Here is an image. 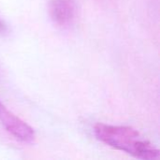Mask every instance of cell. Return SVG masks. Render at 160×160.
<instances>
[{
  "mask_svg": "<svg viewBox=\"0 0 160 160\" xmlns=\"http://www.w3.org/2000/svg\"><path fill=\"white\" fill-rule=\"evenodd\" d=\"M94 133L97 139L106 145L137 158L156 160L160 158L159 150L130 127L98 123L94 127Z\"/></svg>",
  "mask_w": 160,
  "mask_h": 160,
  "instance_id": "obj_1",
  "label": "cell"
},
{
  "mask_svg": "<svg viewBox=\"0 0 160 160\" xmlns=\"http://www.w3.org/2000/svg\"><path fill=\"white\" fill-rule=\"evenodd\" d=\"M0 122L5 129L16 140L24 143L34 142L36 139L34 129L6 107L0 112Z\"/></svg>",
  "mask_w": 160,
  "mask_h": 160,
  "instance_id": "obj_2",
  "label": "cell"
},
{
  "mask_svg": "<svg viewBox=\"0 0 160 160\" xmlns=\"http://www.w3.org/2000/svg\"><path fill=\"white\" fill-rule=\"evenodd\" d=\"M50 14L57 25L69 26L75 18V4L73 0H51Z\"/></svg>",
  "mask_w": 160,
  "mask_h": 160,
  "instance_id": "obj_3",
  "label": "cell"
},
{
  "mask_svg": "<svg viewBox=\"0 0 160 160\" xmlns=\"http://www.w3.org/2000/svg\"><path fill=\"white\" fill-rule=\"evenodd\" d=\"M5 30H6V25L4 24V22L0 21V32H4Z\"/></svg>",
  "mask_w": 160,
  "mask_h": 160,
  "instance_id": "obj_4",
  "label": "cell"
},
{
  "mask_svg": "<svg viewBox=\"0 0 160 160\" xmlns=\"http://www.w3.org/2000/svg\"><path fill=\"white\" fill-rule=\"evenodd\" d=\"M4 108H5V106H4V105H3V104L1 103V101H0V112H1L2 111H3V109H4Z\"/></svg>",
  "mask_w": 160,
  "mask_h": 160,
  "instance_id": "obj_5",
  "label": "cell"
}]
</instances>
